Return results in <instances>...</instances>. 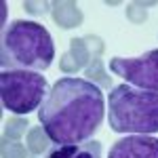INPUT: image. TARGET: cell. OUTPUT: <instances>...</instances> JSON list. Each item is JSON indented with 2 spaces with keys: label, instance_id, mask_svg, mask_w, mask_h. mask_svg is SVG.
I'll return each instance as SVG.
<instances>
[{
  "label": "cell",
  "instance_id": "9c48e42d",
  "mask_svg": "<svg viewBox=\"0 0 158 158\" xmlns=\"http://www.w3.org/2000/svg\"><path fill=\"white\" fill-rule=\"evenodd\" d=\"M85 78L89 82L97 85L99 89H112V78H110L108 72H106L101 57H93V59H91V63L85 68Z\"/></svg>",
  "mask_w": 158,
  "mask_h": 158
},
{
  "label": "cell",
  "instance_id": "277c9868",
  "mask_svg": "<svg viewBox=\"0 0 158 158\" xmlns=\"http://www.w3.org/2000/svg\"><path fill=\"white\" fill-rule=\"evenodd\" d=\"M49 82L42 74L27 70H2L0 74V99L13 114H30L42 106L49 95Z\"/></svg>",
  "mask_w": 158,
  "mask_h": 158
},
{
  "label": "cell",
  "instance_id": "8992f818",
  "mask_svg": "<svg viewBox=\"0 0 158 158\" xmlns=\"http://www.w3.org/2000/svg\"><path fill=\"white\" fill-rule=\"evenodd\" d=\"M108 158H158V139L152 135H129L114 141Z\"/></svg>",
  "mask_w": 158,
  "mask_h": 158
},
{
  "label": "cell",
  "instance_id": "5b68a950",
  "mask_svg": "<svg viewBox=\"0 0 158 158\" xmlns=\"http://www.w3.org/2000/svg\"><path fill=\"white\" fill-rule=\"evenodd\" d=\"M110 70L133 89L158 93V49L148 51L141 57H112Z\"/></svg>",
  "mask_w": 158,
  "mask_h": 158
},
{
  "label": "cell",
  "instance_id": "e0dca14e",
  "mask_svg": "<svg viewBox=\"0 0 158 158\" xmlns=\"http://www.w3.org/2000/svg\"><path fill=\"white\" fill-rule=\"evenodd\" d=\"M25 11L32 13V15H42L49 9H53V2H23Z\"/></svg>",
  "mask_w": 158,
  "mask_h": 158
},
{
  "label": "cell",
  "instance_id": "8fae6325",
  "mask_svg": "<svg viewBox=\"0 0 158 158\" xmlns=\"http://www.w3.org/2000/svg\"><path fill=\"white\" fill-rule=\"evenodd\" d=\"M27 124L30 122L25 120V118H9L6 124H4V139H9V141H19L23 133L27 131Z\"/></svg>",
  "mask_w": 158,
  "mask_h": 158
},
{
  "label": "cell",
  "instance_id": "ba28073f",
  "mask_svg": "<svg viewBox=\"0 0 158 158\" xmlns=\"http://www.w3.org/2000/svg\"><path fill=\"white\" fill-rule=\"evenodd\" d=\"M51 15L55 19V23L63 27V30H72V27H78L82 23L85 15L78 9L76 2H70V0H59V2H53V9H51Z\"/></svg>",
  "mask_w": 158,
  "mask_h": 158
},
{
  "label": "cell",
  "instance_id": "4fadbf2b",
  "mask_svg": "<svg viewBox=\"0 0 158 158\" xmlns=\"http://www.w3.org/2000/svg\"><path fill=\"white\" fill-rule=\"evenodd\" d=\"M27 148L19 141H2V158H27Z\"/></svg>",
  "mask_w": 158,
  "mask_h": 158
},
{
  "label": "cell",
  "instance_id": "3957f363",
  "mask_svg": "<svg viewBox=\"0 0 158 158\" xmlns=\"http://www.w3.org/2000/svg\"><path fill=\"white\" fill-rule=\"evenodd\" d=\"M108 124L114 133H158V93L118 85L108 97Z\"/></svg>",
  "mask_w": 158,
  "mask_h": 158
},
{
  "label": "cell",
  "instance_id": "30bf717a",
  "mask_svg": "<svg viewBox=\"0 0 158 158\" xmlns=\"http://www.w3.org/2000/svg\"><path fill=\"white\" fill-rule=\"evenodd\" d=\"M51 139L49 135L44 133V129L42 127H34V129H30L27 131V150L32 152V154H42V152H47V148H49Z\"/></svg>",
  "mask_w": 158,
  "mask_h": 158
},
{
  "label": "cell",
  "instance_id": "9a60e30c",
  "mask_svg": "<svg viewBox=\"0 0 158 158\" xmlns=\"http://www.w3.org/2000/svg\"><path fill=\"white\" fill-rule=\"evenodd\" d=\"M85 44L86 49H89V53H91V57H99L101 53H103V40L99 36H85Z\"/></svg>",
  "mask_w": 158,
  "mask_h": 158
},
{
  "label": "cell",
  "instance_id": "7c38bea8",
  "mask_svg": "<svg viewBox=\"0 0 158 158\" xmlns=\"http://www.w3.org/2000/svg\"><path fill=\"white\" fill-rule=\"evenodd\" d=\"M70 55L76 59V63L80 68H86L91 63V59H93L89 49H86V44H85V38H74V40H70Z\"/></svg>",
  "mask_w": 158,
  "mask_h": 158
},
{
  "label": "cell",
  "instance_id": "5bb4252c",
  "mask_svg": "<svg viewBox=\"0 0 158 158\" xmlns=\"http://www.w3.org/2000/svg\"><path fill=\"white\" fill-rule=\"evenodd\" d=\"M127 17H129L133 23H143L148 19V13H146V9L141 6V2H131L129 9H127Z\"/></svg>",
  "mask_w": 158,
  "mask_h": 158
},
{
  "label": "cell",
  "instance_id": "2e32d148",
  "mask_svg": "<svg viewBox=\"0 0 158 158\" xmlns=\"http://www.w3.org/2000/svg\"><path fill=\"white\" fill-rule=\"evenodd\" d=\"M59 68H61V72H65V74H76L78 70H80V65L76 63V59H74L70 53H65V55L61 57Z\"/></svg>",
  "mask_w": 158,
  "mask_h": 158
},
{
  "label": "cell",
  "instance_id": "7a4b0ae2",
  "mask_svg": "<svg viewBox=\"0 0 158 158\" xmlns=\"http://www.w3.org/2000/svg\"><path fill=\"white\" fill-rule=\"evenodd\" d=\"M0 55L2 70H27L40 74L51 68L55 44L42 23L17 19L2 30Z\"/></svg>",
  "mask_w": 158,
  "mask_h": 158
},
{
  "label": "cell",
  "instance_id": "6da1fadb",
  "mask_svg": "<svg viewBox=\"0 0 158 158\" xmlns=\"http://www.w3.org/2000/svg\"><path fill=\"white\" fill-rule=\"evenodd\" d=\"M103 116L106 99L101 89L76 76L59 78L38 108L40 127L55 146L91 141Z\"/></svg>",
  "mask_w": 158,
  "mask_h": 158
},
{
  "label": "cell",
  "instance_id": "52a82bcc",
  "mask_svg": "<svg viewBox=\"0 0 158 158\" xmlns=\"http://www.w3.org/2000/svg\"><path fill=\"white\" fill-rule=\"evenodd\" d=\"M47 158H101V143L93 139L85 143H61L53 148Z\"/></svg>",
  "mask_w": 158,
  "mask_h": 158
}]
</instances>
